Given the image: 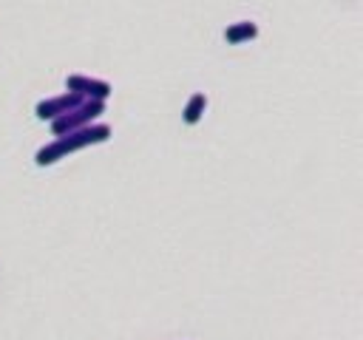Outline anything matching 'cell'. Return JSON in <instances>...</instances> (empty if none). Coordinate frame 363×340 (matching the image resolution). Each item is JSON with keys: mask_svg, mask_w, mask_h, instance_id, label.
Masks as SVG:
<instances>
[{"mask_svg": "<svg viewBox=\"0 0 363 340\" xmlns=\"http://www.w3.org/2000/svg\"><path fill=\"white\" fill-rule=\"evenodd\" d=\"M111 133H113L111 125H105V122H94V125H88V128H79V130H74V133L57 136L54 142L43 144V147L34 153V162H37V167H48V164L65 159L68 153H77V150H85V147H91V144H102V142H108Z\"/></svg>", "mask_w": 363, "mask_h": 340, "instance_id": "cell-1", "label": "cell"}, {"mask_svg": "<svg viewBox=\"0 0 363 340\" xmlns=\"http://www.w3.org/2000/svg\"><path fill=\"white\" fill-rule=\"evenodd\" d=\"M105 113V102H94V99H85L82 105H77L74 110H68L65 116L54 119L51 122V133L54 136H65V133H74L79 128H88L94 125L99 116Z\"/></svg>", "mask_w": 363, "mask_h": 340, "instance_id": "cell-2", "label": "cell"}, {"mask_svg": "<svg viewBox=\"0 0 363 340\" xmlns=\"http://www.w3.org/2000/svg\"><path fill=\"white\" fill-rule=\"evenodd\" d=\"M65 88L79 94L82 99H94V102H105L113 94V85L96 76H85V74H68L65 76Z\"/></svg>", "mask_w": 363, "mask_h": 340, "instance_id": "cell-3", "label": "cell"}, {"mask_svg": "<svg viewBox=\"0 0 363 340\" xmlns=\"http://www.w3.org/2000/svg\"><path fill=\"white\" fill-rule=\"evenodd\" d=\"M82 102H85V99H82L79 94L65 91V94H60V96H51V99L37 102L34 116H37V119H43V122H54V119L65 116L68 110H74V108H77V105H82Z\"/></svg>", "mask_w": 363, "mask_h": 340, "instance_id": "cell-4", "label": "cell"}, {"mask_svg": "<svg viewBox=\"0 0 363 340\" xmlns=\"http://www.w3.org/2000/svg\"><path fill=\"white\" fill-rule=\"evenodd\" d=\"M255 37H258V26H255L252 20H238V23H230V26L224 28V40L233 42V45L250 42V40H255Z\"/></svg>", "mask_w": 363, "mask_h": 340, "instance_id": "cell-5", "label": "cell"}, {"mask_svg": "<svg viewBox=\"0 0 363 340\" xmlns=\"http://www.w3.org/2000/svg\"><path fill=\"white\" fill-rule=\"evenodd\" d=\"M204 110H207V94H204V91L190 94V99H187V105H184V110H182L184 125H199L201 116H204Z\"/></svg>", "mask_w": 363, "mask_h": 340, "instance_id": "cell-6", "label": "cell"}]
</instances>
